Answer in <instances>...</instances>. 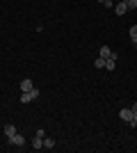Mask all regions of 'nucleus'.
Masks as SVG:
<instances>
[{
	"mask_svg": "<svg viewBox=\"0 0 137 153\" xmlns=\"http://www.w3.org/2000/svg\"><path fill=\"white\" fill-rule=\"evenodd\" d=\"M110 55H112L110 46H101V51H98V57H105V59H107V57H110Z\"/></svg>",
	"mask_w": 137,
	"mask_h": 153,
	"instance_id": "1a4fd4ad",
	"label": "nucleus"
},
{
	"mask_svg": "<svg viewBox=\"0 0 137 153\" xmlns=\"http://www.w3.org/2000/svg\"><path fill=\"white\" fill-rule=\"evenodd\" d=\"M126 5H128V12H130V9H137V0H126Z\"/></svg>",
	"mask_w": 137,
	"mask_h": 153,
	"instance_id": "ddd939ff",
	"label": "nucleus"
},
{
	"mask_svg": "<svg viewBox=\"0 0 137 153\" xmlns=\"http://www.w3.org/2000/svg\"><path fill=\"white\" fill-rule=\"evenodd\" d=\"M133 44H135V48H137V39H135V41H133Z\"/></svg>",
	"mask_w": 137,
	"mask_h": 153,
	"instance_id": "f3484780",
	"label": "nucleus"
},
{
	"mask_svg": "<svg viewBox=\"0 0 137 153\" xmlns=\"http://www.w3.org/2000/svg\"><path fill=\"white\" fill-rule=\"evenodd\" d=\"M16 133H19V130L14 128V123H7V126H5V135H7V140H9V137H14Z\"/></svg>",
	"mask_w": 137,
	"mask_h": 153,
	"instance_id": "6e6552de",
	"label": "nucleus"
},
{
	"mask_svg": "<svg viewBox=\"0 0 137 153\" xmlns=\"http://www.w3.org/2000/svg\"><path fill=\"white\" fill-rule=\"evenodd\" d=\"M117 57H119V53H112L110 57L105 59V69H107V71H114V69H117Z\"/></svg>",
	"mask_w": 137,
	"mask_h": 153,
	"instance_id": "7ed1b4c3",
	"label": "nucleus"
},
{
	"mask_svg": "<svg viewBox=\"0 0 137 153\" xmlns=\"http://www.w3.org/2000/svg\"><path fill=\"white\" fill-rule=\"evenodd\" d=\"M39 98V91L37 89H30V91H23L21 94V103H32V101H37Z\"/></svg>",
	"mask_w": 137,
	"mask_h": 153,
	"instance_id": "f257e3e1",
	"label": "nucleus"
},
{
	"mask_svg": "<svg viewBox=\"0 0 137 153\" xmlns=\"http://www.w3.org/2000/svg\"><path fill=\"white\" fill-rule=\"evenodd\" d=\"M55 146V140L53 137H44V149H53Z\"/></svg>",
	"mask_w": 137,
	"mask_h": 153,
	"instance_id": "9d476101",
	"label": "nucleus"
},
{
	"mask_svg": "<svg viewBox=\"0 0 137 153\" xmlns=\"http://www.w3.org/2000/svg\"><path fill=\"white\" fill-rule=\"evenodd\" d=\"M130 126H137V112H133V119H130Z\"/></svg>",
	"mask_w": 137,
	"mask_h": 153,
	"instance_id": "4468645a",
	"label": "nucleus"
},
{
	"mask_svg": "<svg viewBox=\"0 0 137 153\" xmlns=\"http://www.w3.org/2000/svg\"><path fill=\"white\" fill-rule=\"evenodd\" d=\"M114 12H117L119 16H124V14L128 12V5H126V0H121V2H117V5H114Z\"/></svg>",
	"mask_w": 137,
	"mask_h": 153,
	"instance_id": "39448f33",
	"label": "nucleus"
},
{
	"mask_svg": "<svg viewBox=\"0 0 137 153\" xmlns=\"http://www.w3.org/2000/svg\"><path fill=\"white\" fill-rule=\"evenodd\" d=\"M7 142H9L12 146H25V137H23V135H21V133H16V135H14V137H9V140H7Z\"/></svg>",
	"mask_w": 137,
	"mask_h": 153,
	"instance_id": "f03ea898",
	"label": "nucleus"
},
{
	"mask_svg": "<svg viewBox=\"0 0 137 153\" xmlns=\"http://www.w3.org/2000/svg\"><path fill=\"white\" fill-rule=\"evenodd\" d=\"M94 66H96V69H105V57H98L96 62H94Z\"/></svg>",
	"mask_w": 137,
	"mask_h": 153,
	"instance_id": "9b49d317",
	"label": "nucleus"
},
{
	"mask_svg": "<svg viewBox=\"0 0 137 153\" xmlns=\"http://www.w3.org/2000/svg\"><path fill=\"white\" fill-rule=\"evenodd\" d=\"M101 5H105V7H112V0H98Z\"/></svg>",
	"mask_w": 137,
	"mask_h": 153,
	"instance_id": "2eb2a0df",
	"label": "nucleus"
},
{
	"mask_svg": "<svg viewBox=\"0 0 137 153\" xmlns=\"http://www.w3.org/2000/svg\"><path fill=\"white\" fill-rule=\"evenodd\" d=\"M128 34H130V39L135 41L137 39V25H130V30H128Z\"/></svg>",
	"mask_w": 137,
	"mask_h": 153,
	"instance_id": "f8f14e48",
	"label": "nucleus"
},
{
	"mask_svg": "<svg viewBox=\"0 0 137 153\" xmlns=\"http://www.w3.org/2000/svg\"><path fill=\"white\" fill-rule=\"evenodd\" d=\"M130 110H133V112H137V103H133V108H130Z\"/></svg>",
	"mask_w": 137,
	"mask_h": 153,
	"instance_id": "dca6fc26",
	"label": "nucleus"
},
{
	"mask_svg": "<svg viewBox=\"0 0 137 153\" xmlns=\"http://www.w3.org/2000/svg\"><path fill=\"white\" fill-rule=\"evenodd\" d=\"M119 117H121V121H128V123H130V119H133V110H130V108L119 110Z\"/></svg>",
	"mask_w": 137,
	"mask_h": 153,
	"instance_id": "20e7f679",
	"label": "nucleus"
},
{
	"mask_svg": "<svg viewBox=\"0 0 137 153\" xmlns=\"http://www.w3.org/2000/svg\"><path fill=\"white\" fill-rule=\"evenodd\" d=\"M32 149H37V151H39V149H44V137H41V135H34V140H32Z\"/></svg>",
	"mask_w": 137,
	"mask_h": 153,
	"instance_id": "0eeeda50",
	"label": "nucleus"
},
{
	"mask_svg": "<svg viewBox=\"0 0 137 153\" xmlns=\"http://www.w3.org/2000/svg\"><path fill=\"white\" fill-rule=\"evenodd\" d=\"M30 89H34L32 80H30V78H25V80H21V91H30Z\"/></svg>",
	"mask_w": 137,
	"mask_h": 153,
	"instance_id": "423d86ee",
	"label": "nucleus"
}]
</instances>
